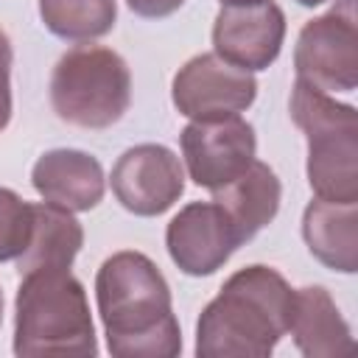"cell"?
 <instances>
[{
	"instance_id": "cell-1",
	"label": "cell",
	"mask_w": 358,
	"mask_h": 358,
	"mask_svg": "<svg viewBox=\"0 0 358 358\" xmlns=\"http://www.w3.org/2000/svg\"><path fill=\"white\" fill-rule=\"evenodd\" d=\"M95 302L106 350L115 358H176L182 352L171 285L148 255L123 249L106 257L95 274Z\"/></svg>"
},
{
	"instance_id": "cell-2",
	"label": "cell",
	"mask_w": 358,
	"mask_h": 358,
	"mask_svg": "<svg viewBox=\"0 0 358 358\" xmlns=\"http://www.w3.org/2000/svg\"><path fill=\"white\" fill-rule=\"evenodd\" d=\"M294 288L263 263L238 268L196 322L199 358H268L288 333Z\"/></svg>"
},
{
	"instance_id": "cell-3",
	"label": "cell",
	"mask_w": 358,
	"mask_h": 358,
	"mask_svg": "<svg viewBox=\"0 0 358 358\" xmlns=\"http://www.w3.org/2000/svg\"><path fill=\"white\" fill-rule=\"evenodd\" d=\"M14 352L98 355L90 299L70 268H36L22 274L14 299Z\"/></svg>"
},
{
	"instance_id": "cell-4",
	"label": "cell",
	"mask_w": 358,
	"mask_h": 358,
	"mask_svg": "<svg viewBox=\"0 0 358 358\" xmlns=\"http://www.w3.org/2000/svg\"><path fill=\"white\" fill-rule=\"evenodd\" d=\"M291 120L308 140V185L316 199L358 201V112L330 92L296 78L291 87Z\"/></svg>"
},
{
	"instance_id": "cell-5",
	"label": "cell",
	"mask_w": 358,
	"mask_h": 358,
	"mask_svg": "<svg viewBox=\"0 0 358 358\" xmlns=\"http://www.w3.org/2000/svg\"><path fill=\"white\" fill-rule=\"evenodd\" d=\"M131 103V73L120 53L103 45H76L50 73L53 112L81 129L117 123Z\"/></svg>"
},
{
	"instance_id": "cell-6",
	"label": "cell",
	"mask_w": 358,
	"mask_h": 358,
	"mask_svg": "<svg viewBox=\"0 0 358 358\" xmlns=\"http://www.w3.org/2000/svg\"><path fill=\"white\" fill-rule=\"evenodd\" d=\"M296 78L324 92H352L358 87V25L352 0L302 25L294 48Z\"/></svg>"
},
{
	"instance_id": "cell-7",
	"label": "cell",
	"mask_w": 358,
	"mask_h": 358,
	"mask_svg": "<svg viewBox=\"0 0 358 358\" xmlns=\"http://www.w3.org/2000/svg\"><path fill=\"white\" fill-rule=\"evenodd\" d=\"M179 145L193 185L213 193L249 168L257 151V137L246 117L215 115L190 120L179 134Z\"/></svg>"
},
{
	"instance_id": "cell-8",
	"label": "cell",
	"mask_w": 358,
	"mask_h": 358,
	"mask_svg": "<svg viewBox=\"0 0 358 358\" xmlns=\"http://www.w3.org/2000/svg\"><path fill=\"white\" fill-rule=\"evenodd\" d=\"M185 165L162 143H140L126 148L112 165V193L123 210L154 218L171 210L185 193Z\"/></svg>"
},
{
	"instance_id": "cell-9",
	"label": "cell",
	"mask_w": 358,
	"mask_h": 358,
	"mask_svg": "<svg viewBox=\"0 0 358 358\" xmlns=\"http://www.w3.org/2000/svg\"><path fill=\"white\" fill-rule=\"evenodd\" d=\"M257 98V81L249 70L224 62L215 53L187 59L171 84V101L179 115L199 120L215 115H241Z\"/></svg>"
},
{
	"instance_id": "cell-10",
	"label": "cell",
	"mask_w": 358,
	"mask_h": 358,
	"mask_svg": "<svg viewBox=\"0 0 358 358\" xmlns=\"http://www.w3.org/2000/svg\"><path fill=\"white\" fill-rule=\"evenodd\" d=\"M165 246L179 271L187 277H210L235 255L241 241L215 201H190L171 218Z\"/></svg>"
},
{
	"instance_id": "cell-11",
	"label": "cell",
	"mask_w": 358,
	"mask_h": 358,
	"mask_svg": "<svg viewBox=\"0 0 358 358\" xmlns=\"http://www.w3.org/2000/svg\"><path fill=\"white\" fill-rule=\"evenodd\" d=\"M285 42V14L277 3L221 6L213 22V53L257 73L277 62Z\"/></svg>"
},
{
	"instance_id": "cell-12",
	"label": "cell",
	"mask_w": 358,
	"mask_h": 358,
	"mask_svg": "<svg viewBox=\"0 0 358 358\" xmlns=\"http://www.w3.org/2000/svg\"><path fill=\"white\" fill-rule=\"evenodd\" d=\"M31 185L42 201L70 213H87L103 199L106 176L92 154L78 148H53L34 162Z\"/></svg>"
},
{
	"instance_id": "cell-13",
	"label": "cell",
	"mask_w": 358,
	"mask_h": 358,
	"mask_svg": "<svg viewBox=\"0 0 358 358\" xmlns=\"http://www.w3.org/2000/svg\"><path fill=\"white\" fill-rule=\"evenodd\" d=\"M280 199H282V185L277 173L257 157L249 162L243 173L213 190V201L227 213L241 243L252 241L263 227H268L277 218Z\"/></svg>"
},
{
	"instance_id": "cell-14",
	"label": "cell",
	"mask_w": 358,
	"mask_h": 358,
	"mask_svg": "<svg viewBox=\"0 0 358 358\" xmlns=\"http://www.w3.org/2000/svg\"><path fill=\"white\" fill-rule=\"evenodd\" d=\"M308 252L330 271H358V201L313 199L302 213Z\"/></svg>"
},
{
	"instance_id": "cell-15",
	"label": "cell",
	"mask_w": 358,
	"mask_h": 358,
	"mask_svg": "<svg viewBox=\"0 0 358 358\" xmlns=\"http://www.w3.org/2000/svg\"><path fill=\"white\" fill-rule=\"evenodd\" d=\"M288 333L308 358H330L352 350V330L324 285L294 288V313Z\"/></svg>"
},
{
	"instance_id": "cell-16",
	"label": "cell",
	"mask_w": 358,
	"mask_h": 358,
	"mask_svg": "<svg viewBox=\"0 0 358 358\" xmlns=\"http://www.w3.org/2000/svg\"><path fill=\"white\" fill-rule=\"evenodd\" d=\"M34 224L25 252L17 257V271L28 274L36 268H70L76 255L84 246V229L81 221L50 201L31 204Z\"/></svg>"
},
{
	"instance_id": "cell-17",
	"label": "cell",
	"mask_w": 358,
	"mask_h": 358,
	"mask_svg": "<svg viewBox=\"0 0 358 358\" xmlns=\"http://www.w3.org/2000/svg\"><path fill=\"white\" fill-rule=\"evenodd\" d=\"M45 28L67 42L106 36L117 20V0H39Z\"/></svg>"
},
{
	"instance_id": "cell-18",
	"label": "cell",
	"mask_w": 358,
	"mask_h": 358,
	"mask_svg": "<svg viewBox=\"0 0 358 358\" xmlns=\"http://www.w3.org/2000/svg\"><path fill=\"white\" fill-rule=\"evenodd\" d=\"M34 210L11 187H0V263L17 260L31 238Z\"/></svg>"
},
{
	"instance_id": "cell-19",
	"label": "cell",
	"mask_w": 358,
	"mask_h": 358,
	"mask_svg": "<svg viewBox=\"0 0 358 358\" xmlns=\"http://www.w3.org/2000/svg\"><path fill=\"white\" fill-rule=\"evenodd\" d=\"M11 42L0 28V131L11 120Z\"/></svg>"
},
{
	"instance_id": "cell-20",
	"label": "cell",
	"mask_w": 358,
	"mask_h": 358,
	"mask_svg": "<svg viewBox=\"0 0 358 358\" xmlns=\"http://www.w3.org/2000/svg\"><path fill=\"white\" fill-rule=\"evenodd\" d=\"M126 3H129V8H131L137 17L162 20V17H171L173 11H179L185 0H126Z\"/></svg>"
},
{
	"instance_id": "cell-21",
	"label": "cell",
	"mask_w": 358,
	"mask_h": 358,
	"mask_svg": "<svg viewBox=\"0 0 358 358\" xmlns=\"http://www.w3.org/2000/svg\"><path fill=\"white\" fill-rule=\"evenodd\" d=\"M221 6H257V3H268V0H218Z\"/></svg>"
},
{
	"instance_id": "cell-22",
	"label": "cell",
	"mask_w": 358,
	"mask_h": 358,
	"mask_svg": "<svg viewBox=\"0 0 358 358\" xmlns=\"http://www.w3.org/2000/svg\"><path fill=\"white\" fill-rule=\"evenodd\" d=\"M299 6H305V8H313V6H322V3H327V0H296Z\"/></svg>"
},
{
	"instance_id": "cell-23",
	"label": "cell",
	"mask_w": 358,
	"mask_h": 358,
	"mask_svg": "<svg viewBox=\"0 0 358 358\" xmlns=\"http://www.w3.org/2000/svg\"><path fill=\"white\" fill-rule=\"evenodd\" d=\"M0 324H3V291H0Z\"/></svg>"
}]
</instances>
